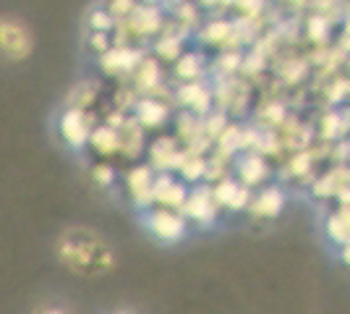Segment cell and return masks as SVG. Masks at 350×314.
I'll return each mask as SVG.
<instances>
[{"mask_svg": "<svg viewBox=\"0 0 350 314\" xmlns=\"http://www.w3.org/2000/svg\"><path fill=\"white\" fill-rule=\"evenodd\" d=\"M58 259L68 270L87 275V278H97L116 267V252L107 241L92 231V228H68L58 239Z\"/></svg>", "mask_w": 350, "mask_h": 314, "instance_id": "6da1fadb", "label": "cell"}, {"mask_svg": "<svg viewBox=\"0 0 350 314\" xmlns=\"http://www.w3.org/2000/svg\"><path fill=\"white\" fill-rule=\"evenodd\" d=\"M34 50V37L24 21L14 16H0V55L8 60H24Z\"/></svg>", "mask_w": 350, "mask_h": 314, "instance_id": "7a4b0ae2", "label": "cell"}, {"mask_svg": "<svg viewBox=\"0 0 350 314\" xmlns=\"http://www.w3.org/2000/svg\"><path fill=\"white\" fill-rule=\"evenodd\" d=\"M60 134H63V139H66L71 147L87 144L89 139H92V131H89V123H87L84 110H79V107L66 110L63 118H60Z\"/></svg>", "mask_w": 350, "mask_h": 314, "instance_id": "3957f363", "label": "cell"}, {"mask_svg": "<svg viewBox=\"0 0 350 314\" xmlns=\"http://www.w3.org/2000/svg\"><path fill=\"white\" fill-rule=\"evenodd\" d=\"M149 225H152V231H154L157 236H162V239H178V236L183 233V220L170 215V212H157V215H152V218H149Z\"/></svg>", "mask_w": 350, "mask_h": 314, "instance_id": "277c9868", "label": "cell"}, {"mask_svg": "<svg viewBox=\"0 0 350 314\" xmlns=\"http://www.w3.org/2000/svg\"><path fill=\"white\" fill-rule=\"evenodd\" d=\"M129 186H131L133 196L142 202V205H146L149 199H152V179H149V170L146 168H139V170H131L129 173Z\"/></svg>", "mask_w": 350, "mask_h": 314, "instance_id": "5b68a950", "label": "cell"}, {"mask_svg": "<svg viewBox=\"0 0 350 314\" xmlns=\"http://www.w3.org/2000/svg\"><path fill=\"white\" fill-rule=\"evenodd\" d=\"M92 142L100 152H116L120 147V136L113 131V129H97L92 134Z\"/></svg>", "mask_w": 350, "mask_h": 314, "instance_id": "8992f818", "label": "cell"}, {"mask_svg": "<svg viewBox=\"0 0 350 314\" xmlns=\"http://www.w3.org/2000/svg\"><path fill=\"white\" fill-rule=\"evenodd\" d=\"M154 196L162 199V202H167V205H178V202L183 199V189L175 186V183H170L167 179H162L160 183L154 186Z\"/></svg>", "mask_w": 350, "mask_h": 314, "instance_id": "52a82bcc", "label": "cell"}, {"mask_svg": "<svg viewBox=\"0 0 350 314\" xmlns=\"http://www.w3.org/2000/svg\"><path fill=\"white\" fill-rule=\"evenodd\" d=\"M217 196L225 202V205H230V207H238V205H243V199H246V194L235 186V183H222L219 186V192Z\"/></svg>", "mask_w": 350, "mask_h": 314, "instance_id": "ba28073f", "label": "cell"}, {"mask_svg": "<svg viewBox=\"0 0 350 314\" xmlns=\"http://www.w3.org/2000/svg\"><path fill=\"white\" fill-rule=\"evenodd\" d=\"M280 205H282V199H280L278 192H269V194H264V199L256 205V209H259V212H267V215H275L280 209Z\"/></svg>", "mask_w": 350, "mask_h": 314, "instance_id": "9c48e42d", "label": "cell"}, {"mask_svg": "<svg viewBox=\"0 0 350 314\" xmlns=\"http://www.w3.org/2000/svg\"><path fill=\"white\" fill-rule=\"evenodd\" d=\"M189 212L193 218H212V207H209V202L204 196H193L189 205Z\"/></svg>", "mask_w": 350, "mask_h": 314, "instance_id": "30bf717a", "label": "cell"}, {"mask_svg": "<svg viewBox=\"0 0 350 314\" xmlns=\"http://www.w3.org/2000/svg\"><path fill=\"white\" fill-rule=\"evenodd\" d=\"M139 110H142L144 123H160L162 120V107H157L154 103H142L139 105Z\"/></svg>", "mask_w": 350, "mask_h": 314, "instance_id": "8fae6325", "label": "cell"}, {"mask_svg": "<svg viewBox=\"0 0 350 314\" xmlns=\"http://www.w3.org/2000/svg\"><path fill=\"white\" fill-rule=\"evenodd\" d=\"M94 179H97V183L107 186V183L113 181V168H110V165H97V168H94Z\"/></svg>", "mask_w": 350, "mask_h": 314, "instance_id": "7c38bea8", "label": "cell"}, {"mask_svg": "<svg viewBox=\"0 0 350 314\" xmlns=\"http://www.w3.org/2000/svg\"><path fill=\"white\" fill-rule=\"evenodd\" d=\"M243 170H246V181H256L259 173H262V165L256 163V160H248V163L243 165Z\"/></svg>", "mask_w": 350, "mask_h": 314, "instance_id": "4fadbf2b", "label": "cell"}, {"mask_svg": "<svg viewBox=\"0 0 350 314\" xmlns=\"http://www.w3.org/2000/svg\"><path fill=\"white\" fill-rule=\"evenodd\" d=\"M34 314H71V312L63 309V306H40V309H34Z\"/></svg>", "mask_w": 350, "mask_h": 314, "instance_id": "5bb4252c", "label": "cell"}, {"mask_svg": "<svg viewBox=\"0 0 350 314\" xmlns=\"http://www.w3.org/2000/svg\"><path fill=\"white\" fill-rule=\"evenodd\" d=\"M120 314H123V312H120Z\"/></svg>", "mask_w": 350, "mask_h": 314, "instance_id": "9a60e30c", "label": "cell"}]
</instances>
